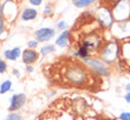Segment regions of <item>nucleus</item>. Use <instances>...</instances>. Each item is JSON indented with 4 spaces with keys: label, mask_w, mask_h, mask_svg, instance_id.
Returning <instances> with one entry per match:
<instances>
[{
    "label": "nucleus",
    "mask_w": 130,
    "mask_h": 120,
    "mask_svg": "<svg viewBox=\"0 0 130 120\" xmlns=\"http://www.w3.org/2000/svg\"><path fill=\"white\" fill-rule=\"evenodd\" d=\"M56 51V45L55 44H45L39 49V54L40 56H48Z\"/></svg>",
    "instance_id": "obj_16"
},
{
    "label": "nucleus",
    "mask_w": 130,
    "mask_h": 120,
    "mask_svg": "<svg viewBox=\"0 0 130 120\" xmlns=\"http://www.w3.org/2000/svg\"><path fill=\"white\" fill-rule=\"evenodd\" d=\"M21 54H23V50H21L20 46H14L12 49H6L5 51L3 52V57L5 61H17L18 58H21Z\"/></svg>",
    "instance_id": "obj_11"
},
{
    "label": "nucleus",
    "mask_w": 130,
    "mask_h": 120,
    "mask_svg": "<svg viewBox=\"0 0 130 120\" xmlns=\"http://www.w3.org/2000/svg\"><path fill=\"white\" fill-rule=\"evenodd\" d=\"M39 57H40L39 51L27 48L23 50V54H21V61L25 65H33L36 62H38Z\"/></svg>",
    "instance_id": "obj_9"
},
{
    "label": "nucleus",
    "mask_w": 130,
    "mask_h": 120,
    "mask_svg": "<svg viewBox=\"0 0 130 120\" xmlns=\"http://www.w3.org/2000/svg\"><path fill=\"white\" fill-rule=\"evenodd\" d=\"M92 4H95L93 0H73L72 1V5L77 8H88Z\"/></svg>",
    "instance_id": "obj_17"
},
{
    "label": "nucleus",
    "mask_w": 130,
    "mask_h": 120,
    "mask_svg": "<svg viewBox=\"0 0 130 120\" xmlns=\"http://www.w3.org/2000/svg\"><path fill=\"white\" fill-rule=\"evenodd\" d=\"M69 28V23L65 20H58L57 21V24H56V30L60 31V32H63V31H66Z\"/></svg>",
    "instance_id": "obj_19"
},
{
    "label": "nucleus",
    "mask_w": 130,
    "mask_h": 120,
    "mask_svg": "<svg viewBox=\"0 0 130 120\" xmlns=\"http://www.w3.org/2000/svg\"><path fill=\"white\" fill-rule=\"evenodd\" d=\"M38 17V11L34 7H24L19 13V18L21 21H32Z\"/></svg>",
    "instance_id": "obj_12"
},
{
    "label": "nucleus",
    "mask_w": 130,
    "mask_h": 120,
    "mask_svg": "<svg viewBox=\"0 0 130 120\" xmlns=\"http://www.w3.org/2000/svg\"><path fill=\"white\" fill-rule=\"evenodd\" d=\"M70 38H71V31L70 30L63 31V32H60L59 34H57L56 41H55L56 48L64 49V48H66V46H69V44H70Z\"/></svg>",
    "instance_id": "obj_10"
},
{
    "label": "nucleus",
    "mask_w": 130,
    "mask_h": 120,
    "mask_svg": "<svg viewBox=\"0 0 130 120\" xmlns=\"http://www.w3.org/2000/svg\"><path fill=\"white\" fill-rule=\"evenodd\" d=\"M12 75L15 76L17 79H20V77H21V73H20V70H19V69L14 68V69H12Z\"/></svg>",
    "instance_id": "obj_27"
},
{
    "label": "nucleus",
    "mask_w": 130,
    "mask_h": 120,
    "mask_svg": "<svg viewBox=\"0 0 130 120\" xmlns=\"http://www.w3.org/2000/svg\"><path fill=\"white\" fill-rule=\"evenodd\" d=\"M8 69V64H7V61L4 59L3 56H0V74H5Z\"/></svg>",
    "instance_id": "obj_22"
},
{
    "label": "nucleus",
    "mask_w": 130,
    "mask_h": 120,
    "mask_svg": "<svg viewBox=\"0 0 130 120\" xmlns=\"http://www.w3.org/2000/svg\"><path fill=\"white\" fill-rule=\"evenodd\" d=\"M83 120H98V118H93V117H86V118H83Z\"/></svg>",
    "instance_id": "obj_31"
},
{
    "label": "nucleus",
    "mask_w": 130,
    "mask_h": 120,
    "mask_svg": "<svg viewBox=\"0 0 130 120\" xmlns=\"http://www.w3.org/2000/svg\"><path fill=\"white\" fill-rule=\"evenodd\" d=\"M56 37V30L52 28H40L34 31V39L38 43H48Z\"/></svg>",
    "instance_id": "obj_8"
},
{
    "label": "nucleus",
    "mask_w": 130,
    "mask_h": 120,
    "mask_svg": "<svg viewBox=\"0 0 130 120\" xmlns=\"http://www.w3.org/2000/svg\"><path fill=\"white\" fill-rule=\"evenodd\" d=\"M12 90H13V82L10 79L5 80L0 83V95L7 94L8 92H12Z\"/></svg>",
    "instance_id": "obj_15"
},
{
    "label": "nucleus",
    "mask_w": 130,
    "mask_h": 120,
    "mask_svg": "<svg viewBox=\"0 0 130 120\" xmlns=\"http://www.w3.org/2000/svg\"><path fill=\"white\" fill-rule=\"evenodd\" d=\"M27 102V95L25 93H14L10 98L7 111L8 113H18Z\"/></svg>",
    "instance_id": "obj_6"
},
{
    "label": "nucleus",
    "mask_w": 130,
    "mask_h": 120,
    "mask_svg": "<svg viewBox=\"0 0 130 120\" xmlns=\"http://www.w3.org/2000/svg\"><path fill=\"white\" fill-rule=\"evenodd\" d=\"M4 16V1H0V17Z\"/></svg>",
    "instance_id": "obj_29"
},
{
    "label": "nucleus",
    "mask_w": 130,
    "mask_h": 120,
    "mask_svg": "<svg viewBox=\"0 0 130 120\" xmlns=\"http://www.w3.org/2000/svg\"><path fill=\"white\" fill-rule=\"evenodd\" d=\"M78 44L82 45L83 48H85L91 55H95V54L98 55L99 50L104 44V38L97 31H91V32L83 34L82 39Z\"/></svg>",
    "instance_id": "obj_3"
},
{
    "label": "nucleus",
    "mask_w": 130,
    "mask_h": 120,
    "mask_svg": "<svg viewBox=\"0 0 130 120\" xmlns=\"http://www.w3.org/2000/svg\"><path fill=\"white\" fill-rule=\"evenodd\" d=\"M57 120H76V115L70 111H63L57 115Z\"/></svg>",
    "instance_id": "obj_18"
},
{
    "label": "nucleus",
    "mask_w": 130,
    "mask_h": 120,
    "mask_svg": "<svg viewBox=\"0 0 130 120\" xmlns=\"http://www.w3.org/2000/svg\"><path fill=\"white\" fill-rule=\"evenodd\" d=\"M8 23L5 20L4 17H0V41H4L7 38L8 34Z\"/></svg>",
    "instance_id": "obj_14"
},
{
    "label": "nucleus",
    "mask_w": 130,
    "mask_h": 120,
    "mask_svg": "<svg viewBox=\"0 0 130 120\" xmlns=\"http://www.w3.org/2000/svg\"><path fill=\"white\" fill-rule=\"evenodd\" d=\"M88 111V105H86L85 100L83 99H79V100H76L73 102V112L72 113L77 115V117H83V114L86 113Z\"/></svg>",
    "instance_id": "obj_13"
},
{
    "label": "nucleus",
    "mask_w": 130,
    "mask_h": 120,
    "mask_svg": "<svg viewBox=\"0 0 130 120\" xmlns=\"http://www.w3.org/2000/svg\"><path fill=\"white\" fill-rule=\"evenodd\" d=\"M3 120H23V117L19 112L18 113H8Z\"/></svg>",
    "instance_id": "obj_21"
},
{
    "label": "nucleus",
    "mask_w": 130,
    "mask_h": 120,
    "mask_svg": "<svg viewBox=\"0 0 130 120\" xmlns=\"http://www.w3.org/2000/svg\"><path fill=\"white\" fill-rule=\"evenodd\" d=\"M125 89H127V90H128V93H130V82H129V83H128L127 86H125Z\"/></svg>",
    "instance_id": "obj_32"
},
{
    "label": "nucleus",
    "mask_w": 130,
    "mask_h": 120,
    "mask_svg": "<svg viewBox=\"0 0 130 120\" xmlns=\"http://www.w3.org/2000/svg\"><path fill=\"white\" fill-rule=\"evenodd\" d=\"M28 4L32 5V6H40L43 4V0H28Z\"/></svg>",
    "instance_id": "obj_26"
},
{
    "label": "nucleus",
    "mask_w": 130,
    "mask_h": 120,
    "mask_svg": "<svg viewBox=\"0 0 130 120\" xmlns=\"http://www.w3.org/2000/svg\"><path fill=\"white\" fill-rule=\"evenodd\" d=\"M93 17L96 19L99 28L103 30H108L112 26L115 18H113L112 11L110 6H106L105 4H101L93 10Z\"/></svg>",
    "instance_id": "obj_4"
},
{
    "label": "nucleus",
    "mask_w": 130,
    "mask_h": 120,
    "mask_svg": "<svg viewBox=\"0 0 130 120\" xmlns=\"http://www.w3.org/2000/svg\"><path fill=\"white\" fill-rule=\"evenodd\" d=\"M82 63L89 69L90 73H91L93 76L106 77V76L110 75V67L106 65L102 59H99L97 56H91L89 58L84 59Z\"/></svg>",
    "instance_id": "obj_5"
},
{
    "label": "nucleus",
    "mask_w": 130,
    "mask_h": 120,
    "mask_svg": "<svg viewBox=\"0 0 130 120\" xmlns=\"http://www.w3.org/2000/svg\"><path fill=\"white\" fill-rule=\"evenodd\" d=\"M18 14H19V7L15 1L12 0H5L4 1V16L5 20L10 24V23H14L17 19Z\"/></svg>",
    "instance_id": "obj_7"
},
{
    "label": "nucleus",
    "mask_w": 130,
    "mask_h": 120,
    "mask_svg": "<svg viewBox=\"0 0 130 120\" xmlns=\"http://www.w3.org/2000/svg\"><path fill=\"white\" fill-rule=\"evenodd\" d=\"M97 57L109 67L115 64L118 59H121V43L117 39L105 42L99 50Z\"/></svg>",
    "instance_id": "obj_2"
},
{
    "label": "nucleus",
    "mask_w": 130,
    "mask_h": 120,
    "mask_svg": "<svg viewBox=\"0 0 130 120\" xmlns=\"http://www.w3.org/2000/svg\"><path fill=\"white\" fill-rule=\"evenodd\" d=\"M124 99H125V101H127L128 103H130V93H127V94L124 95Z\"/></svg>",
    "instance_id": "obj_30"
},
{
    "label": "nucleus",
    "mask_w": 130,
    "mask_h": 120,
    "mask_svg": "<svg viewBox=\"0 0 130 120\" xmlns=\"http://www.w3.org/2000/svg\"><path fill=\"white\" fill-rule=\"evenodd\" d=\"M38 45H39V43H38L36 39H30V41H27V49H32V50H37Z\"/></svg>",
    "instance_id": "obj_23"
},
{
    "label": "nucleus",
    "mask_w": 130,
    "mask_h": 120,
    "mask_svg": "<svg viewBox=\"0 0 130 120\" xmlns=\"http://www.w3.org/2000/svg\"><path fill=\"white\" fill-rule=\"evenodd\" d=\"M40 120H57V115H55L52 112H48V113L44 114L40 118Z\"/></svg>",
    "instance_id": "obj_24"
},
{
    "label": "nucleus",
    "mask_w": 130,
    "mask_h": 120,
    "mask_svg": "<svg viewBox=\"0 0 130 120\" xmlns=\"http://www.w3.org/2000/svg\"><path fill=\"white\" fill-rule=\"evenodd\" d=\"M120 120H130V112H122L120 114Z\"/></svg>",
    "instance_id": "obj_25"
},
{
    "label": "nucleus",
    "mask_w": 130,
    "mask_h": 120,
    "mask_svg": "<svg viewBox=\"0 0 130 120\" xmlns=\"http://www.w3.org/2000/svg\"><path fill=\"white\" fill-rule=\"evenodd\" d=\"M60 75L66 85L77 88L89 86L93 76L89 69L79 61H68L60 69Z\"/></svg>",
    "instance_id": "obj_1"
},
{
    "label": "nucleus",
    "mask_w": 130,
    "mask_h": 120,
    "mask_svg": "<svg viewBox=\"0 0 130 120\" xmlns=\"http://www.w3.org/2000/svg\"><path fill=\"white\" fill-rule=\"evenodd\" d=\"M43 14H44L45 17H50V16L53 14V6H52V4L47 3L45 5L44 10H43Z\"/></svg>",
    "instance_id": "obj_20"
},
{
    "label": "nucleus",
    "mask_w": 130,
    "mask_h": 120,
    "mask_svg": "<svg viewBox=\"0 0 130 120\" xmlns=\"http://www.w3.org/2000/svg\"><path fill=\"white\" fill-rule=\"evenodd\" d=\"M25 71L27 74H31L34 71V65H25Z\"/></svg>",
    "instance_id": "obj_28"
}]
</instances>
